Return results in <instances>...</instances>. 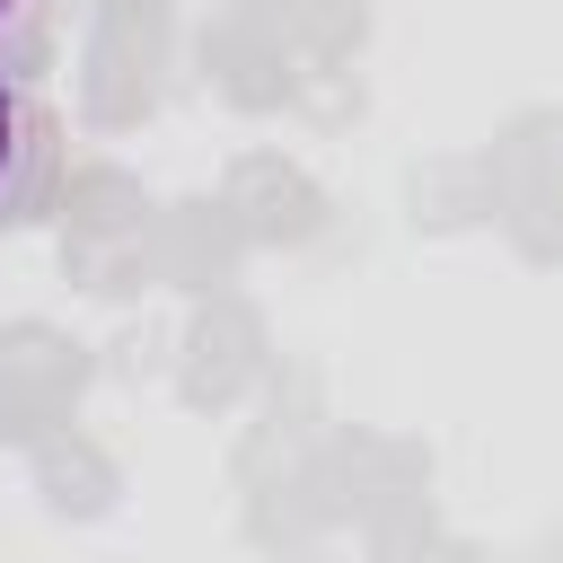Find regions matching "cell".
<instances>
[{
  "label": "cell",
  "instance_id": "6da1fadb",
  "mask_svg": "<svg viewBox=\"0 0 563 563\" xmlns=\"http://www.w3.org/2000/svg\"><path fill=\"white\" fill-rule=\"evenodd\" d=\"M26 141H35V123H26V97H18V79L0 70V202H9L18 167H26Z\"/></svg>",
  "mask_w": 563,
  "mask_h": 563
},
{
  "label": "cell",
  "instance_id": "7a4b0ae2",
  "mask_svg": "<svg viewBox=\"0 0 563 563\" xmlns=\"http://www.w3.org/2000/svg\"><path fill=\"white\" fill-rule=\"evenodd\" d=\"M9 18H18V0H0V26H9Z\"/></svg>",
  "mask_w": 563,
  "mask_h": 563
}]
</instances>
